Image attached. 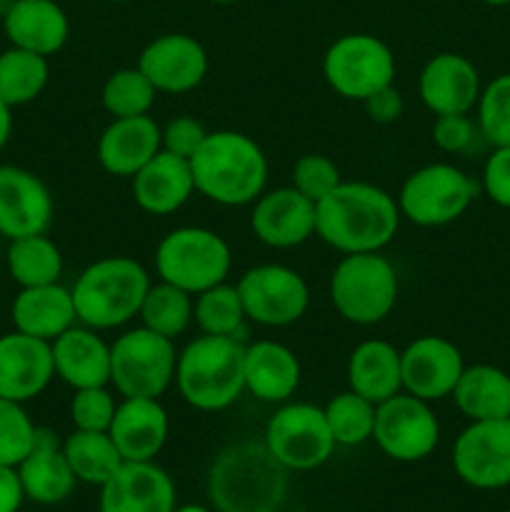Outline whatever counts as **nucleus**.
I'll use <instances>...</instances> for the list:
<instances>
[{
    "label": "nucleus",
    "mask_w": 510,
    "mask_h": 512,
    "mask_svg": "<svg viewBox=\"0 0 510 512\" xmlns=\"http://www.w3.org/2000/svg\"><path fill=\"white\" fill-rule=\"evenodd\" d=\"M265 445L288 470H315L335 450V438L325 420V410L310 403L283 405L265 428Z\"/></svg>",
    "instance_id": "9b49d317"
},
{
    "label": "nucleus",
    "mask_w": 510,
    "mask_h": 512,
    "mask_svg": "<svg viewBox=\"0 0 510 512\" xmlns=\"http://www.w3.org/2000/svg\"><path fill=\"white\" fill-rule=\"evenodd\" d=\"M250 225L268 248H295L315 235V203L290 185L263 193L253 205Z\"/></svg>",
    "instance_id": "aec40b11"
},
{
    "label": "nucleus",
    "mask_w": 510,
    "mask_h": 512,
    "mask_svg": "<svg viewBox=\"0 0 510 512\" xmlns=\"http://www.w3.org/2000/svg\"><path fill=\"white\" fill-rule=\"evenodd\" d=\"M300 385L298 355L275 340L245 348V390L263 403H285Z\"/></svg>",
    "instance_id": "c85d7f7f"
},
{
    "label": "nucleus",
    "mask_w": 510,
    "mask_h": 512,
    "mask_svg": "<svg viewBox=\"0 0 510 512\" xmlns=\"http://www.w3.org/2000/svg\"><path fill=\"white\" fill-rule=\"evenodd\" d=\"M110 3H123V0H110Z\"/></svg>",
    "instance_id": "864d4df0"
},
{
    "label": "nucleus",
    "mask_w": 510,
    "mask_h": 512,
    "mask_svg": "<svg viewBox=\"0 0 510 512\" xmlns=\"http://www.w3.org/2000/svg\"><path fill=\"white\" fill-rule=\"evenodd\" d=\"M330 300L340 318L355 325H375L398 303V275L380 253H350L330 275Z\"/></svg>",
    "instance_id": "423d86ee"
},
{
    "label": "nucleus",
    "mask_w": 510,
    "mask_h": 512,
    "mask_svg": "<svg viewBox=\"0 0 510 512\" xmlns=\"http://www.w3.org/2000/svg\"><path fill=\"white\" fill-rule=\"evenodd\" d=\"M150 278L143 265L125 255L95 260L70 288L80 325L93 330H113L130 323L140 313Z\"/></svg>",
    "instance_id": "39448f33"
},
{
    "label": "nucleus",
    "mask_w": 510,
    "mask_h": 512,
    "mask_svg": "<svg viewBox=\"0 0 510 512\" xmlns=\"http://www.w3.org/2000/svg\"><path fill=\"white\" fill-rule=\"evenodd\" d=\"M5 260H8L10 278L20 288L58 283L63 275V253L45 233L10 240Z\"/></svg>",
    "instance_id": "473e14b6"
},
{
    "label": "nucleus",
    "mask_w": 510,
    "mask_h": 512,
    "mask_svg": "<svg viewBox=\"0 0 510 512\" xmlns=\"http://www.w3.org/2000/svg\"><path fill=\"white\" fill-rule=\"evenodd\" d=\"M55 375L73 390L110 385V345L88 325L65 330L50 343Z\"/></svg>",
    "instance_id": "393cba45"
},
{
    "label": "nucleus",
    "mask_w": 510,
    "mask_h": 512,
    "mask_svg": "<svg viewBox=\"0 0 510 512\" xmlns=\"http://www.w3.org/2000/svg\"><path fill=\"white\" fill-rule=\"evenodd\" d=\"M175 485L163 468L123 463L100 488V512H173Z\"/></svg>",
    "instance_id": "412c9836"
},
{
    "label": "nucleus",
    "mask_w": 510,
    "mask_h": 512,
    "mask_svg": "<svg viewBox=\"0 0 510 512\" xmlns=\"http://www.w3.org/2000/svg\"><path fill=\"white\" fill-rule=\"evenodd\" d=\"M478 130L493 148L510 145V73L490 80L478 98Z\"/></svg>",
    "instance_id": "58836bf2"
},
{
    "label": "nucleus",
    "mask_w": 510,
    "mask_h": 512,
    "mask_svg": "<svg viewBox=\"0 0 510 512\" xmlns=\"http://www.w3.org/2000/svg\"><path fill=\"white\" fill-rule=\"evenodd\" d=\"M323 410L335 445H363L365 440L373 438L375 403H370L363 395L345 390L335 395Z\"/></svg>",
    "instance_id": "e433bc0d"
},
{
    "label": "nucleus",
    "mask_w": 510,
    "mask_h": 512,
    "mask_svg": "<svg viewBox=\"0 0 510 512\" xmlns=\"http://www.w3.org/2000/svg\"><path fill=\"white\" fill-rule=\"evenodd\" d=\"M38 425L25 413L23 403L0 398V465L18 468L35 443Z\"/></svg>",
    "instance_id": "ea45409f"
},
{
    "label": "nucleus",
    "mask_w": 510,
    "mask_h": 512,
    "mask_svg": "<svg viewBox=\"0 0 510 512\" xmlns=\"http://www.w3.org/2000/svg\"><path fill=\"white\" fill-rule=\"evenodd\" d=\"M10 315H13V325L18 333L33 335L45 343H53L58 335L78 323L73 293L60 283L20 288Z\"/></svg>",
    "instance_id": "cd10ccee"
},
{
    "label": "nucleus",
    "mask_w": 510,
    "mask_h": 512,
    "mask_svg": "<svg viewBox=\"0 0 510 512\" xmlns=\"http://www.w3.org/2000/svg\"><path fill=\"white\" fill-rule=\"evenodd\" d=\"M365 105V113L370 115V120H375V123H395V120L403 115V95H400V90L395 88V85H388V88L378 90V93H373L370 98L363 100Z\"/></svg>",
    "instance_id": "49530a36"
},
{
    "label": "nucleus",
    "mask_w": 510,
    "mask_h": 512,
    "mask_svg": "<svg viewBox=\"0 0 510 512\" xmlns=\"http://www.w3.org/2000/svg\"><path fill=\"white\" fill-rule=\"evenodd\" d=\"M63 453L75 478L98 488H103L115 470L125 463L113 438L103 430H75L63 440Z\"/></svg>",
    "instance_id": "2f4dec72"
},
{
    "label": "nucleus",
    "mask_w": 510,
    "mask_h": 512,
    "mask_svg": "<svg viewBox=\"0 0 510 512\" xmlns=\"http://www.w3.org/2000/svg\"><path fill=\"white\" fill-rule=\"evenodd\" d=\"M350 390L370 403L380 405L383 400L403 393V375H400V350L385 340H365L350 353L348 360Z\"/></svg>",
    "instance_id": "c756f323"
},
{
    "label": "nucleus",
    "mask_w": 510,
    "mask_h": 512,
    "mask_svg": "<svg viewBox=\"0 0 510 512\" xmlns=\"http://www.w3.org/2000/svg\"><path fill=\"white\" fill-rule=\"evenodd\" d=\"M175 385L203 413L230 408L245 390V345L230 335H200L178 353Z\"/></svg>",
    "instance_id": "20e7f679"
},
{
    "label": "nucleus",
    "mask_w": 510,
    "mask_h": 512,
    "mask_svg": "<svg viewBox=\"0 0 510 512\" xmlns=\"http://www.w3.org/2000/svg\"><path fill=\"white\" fill-rule=\"evenodd\" d=\"M193 320L205 335L240 333L245 323V308L235 285L220 283L198 293L193 303Z\"/></svg>",
    "instance_id": "c9c22d12"
},
{
    "label": "nucleus",
    "mask_w": 510,
    "mask_h": 512,
    "mask_svg": "<svg viewBox=\"0 0 510 512\" xmlns=\"http://www.w3.org/2000/svg\"><path fill=\"white\" fill-rule=\"evenodd\" d=\"M478 135V125L468 115H438L433 123V143L443 153H468Z\"/></svg>",
    "instance_id": "37998d69"
},
{
    "label": "nucleus",
    "mask_w": 510,
    "mask_h": 512,
    "mask_svg": "<svg viewBox=\"0 0 510 512\" xmlns=\"http://www.w3.org/2000/svg\"><path fill=\"white\" fill-rule=\"evenodd\" d=\"M285 495L288 468L265 443L228 445L208 470V500L218 512H278Z\"/></svg>",
    "instance_id": "f03ea898"
},
{
    "label": "nucleus",
    "mask_w": 510,
    "mask_h": 512,
    "mask_svg": "<svg viewBox=\"0 0 510 512\" xmlns=\"http://www.w3.org/2000/svg\"><path fill=\"white\" fill-rule=\"evenodd\" d=\"M398 200L373 183H340L315 203V235L340 253H380L400 228Z\"/></svg>",
    "instance_id": "f257e3e1"
},
{
    "label": "nucleus",
    "mask_w": 510,
    "mask_h": 512,
    "mask_svg": "<svg viewBox=\"0 0 510 512\" xmlns=\"http://www.w3.org/2000/svg\"><path fill=\"white\" fill-rule=\"evenodd\" d=\"M395 55L370 33H350L335 40L323 58V75L330 88L348 100L370 98L395 80Z\"/></svg>",
    "instance_id": "9d476101"
},
{
    "label": "nucleus",
    "mask_w": 510,
    "mask_h": 512,
    "mask_svg": "<svg viewBox=\"0 0 510 512\" xmlns=\"http://www.w3.org/2000/svg\"><path fill=\"white\" fill-rule=\"evenodd\" d=\"M195 193L190 160L160 150L133 175V198L150 215H170L183 208Z\"/></svg>",
    "instance_id": "bb28decb"
},
{
    "label": "nucleus",
    "mask_w": 510,
    "mask_h": 512,
    "mask_svg": "<svg viewBox=\"0 0 510 512\" xmlns=\"http://www.w3.org/2000/svg\"><path fill=\"white\" fill-rule=\"evenodd\" d=\"M453 468L470 488L500 490L510 485V418L470 420L455 438Z\"/></svg>",
    "instance_id": "4468645a"
},
{
    "label": "nucleus",
    "mask_w": 510,
    "mask_h": 512,
    "mask_svg": "<svg viewBox=\"0 0 510 512\" xmlns=\"http://www.w3.org/2000/svg\"><path fill=\"white\" fill-rule=\"evenodd\" d=\"M480 90L478 68L465 55L438 53L420 70V100L435 115H468Z\"/></svg>",
    "instance_id": "6ab92c4d"
},
{
    "label": "nucleus",
    "mask_w": 510,
    "mask_h": 512,
    "mask_svg": "<svg viewBox=\"0 0 510 512\" xmlns=\"http://www.w3.org/2000/svg\"><path fill=\"white\" fill-rule=\"evenodd\" d=\"M25 493L20 485L18 470L0 465V512H18L23 505Z\"/></svg>",
    "instance_id": "de8ad7c7"
},
{
    "label": "nucleus",
    "mask_w": 510,
    "mask_h": 512,
    "mask_svg": "<svg viewBox=\"0 0 510 512\" xmlns=\"http://www.w3.org/2000/svg\"><path fill=\"white\" fill-rule=\"evenodd\" d=\"M10 133H13V108L0 100V150L8 145Z\"/></svg>",
    "instance_id": "09e8293b"
},
{
    "label": "nucleus",
    "mask_w": 510,
    "mask_h": 512,
    "mask_svg": "<svg viewBox=\"0 0 510 512\" xmlns=\"http://www.w3.org/2000/svg\"><path fill=\"white\" fill-rule=\"evenodd\" d=\"M373 438L388 458L415 463L428 458L440 440V423L425 400L398 393L375 405Z\"/></svg>",
    "instance_id": "ddd939ff"
},
{
    "label": "nucleus",
    "mask_w": 510,
    "mask_h": 512,
    "mask_svg": "<svg viewBox=\"0 0 510 512\" xmlns=\"http://www.w3.org/2000/svg\"><path fill=\"white\" fill-rule=\"evenodd\" d=\"M450 398L468 420L510 418V375L495 365H465Z\"/></svg>",
    "instance_id": "7c9ffc66"
},
{
    "label": "nucleus",
    "mask_w": 510,
    "mask_h": 512,
    "mask_svg": "<svg viewBox=\"0 0 510 512\" xmlns=\"http://www.w3.org/2000/svg\"><path fill=\"white\" fill-rule=\"evenodd\" d=\"M195 193L225 208L255 203L268 183V158L263 148L238 130L208 133L190 158Z\"/></svg>",
    "instance_id": "7ed1b4c3"
},
{
    "label": "nucleus",
    "mask_w": 510,
    "mask_h": 512,
    "mask_svg": "<svg viewBox=\"0 0 510 512\" xmlns=\"http://www.w3.org/2000/svg\"><path fill=\"white\" fill-rule=\"evenodd\" d=\"M173 512H210V510L200 508V505H185V508H175Z\"/></svg>",
    "instance_id": "8fccbe9b"
},
{
    "label": "nucleus",
    "mask_w": 510,
    "mask_h": 512,
    "mask_svg": "<svg viewBox=\"0 0 510 512\" xmlns=\"http://www.w3.org/2000/svg\"><path fill=\"white\" fill-rule=\"evenodd\" d=\"M210 3H218V5H228V3H235V0H210Z\"/></svg>",
    "instance_id": "603ef678"
},
{
    "label": "nucleus",
    "mask_w": 510,
    "mask_h": 512,
    "mask_svg": "<svg viewBox=\"0 0 510 512\" xmlns=\"http://www.w3.org/2000/svg\"><path fill=\"white\" fill-rule=\"evenodd\" d=\"M473 180L450 163H433L418 168L405 178L398 193L403 218L420 228H440L455 223L475 200Z\"/></svg>",
    "instance_id": "1a4fd4ad"
},
{
    "label": "nucleus",
    "mask_w": 510,
    "mask_h": 512,
    "mask_svg": "<svg viewBox=\"0 0 510 512\" xmlns=\"http://www.w3.org/2000/svg\"><path fill=\"white\" fill-rule=\"evenodd\" d=\"M163 150V130L150 115L113 118L98 140V160L105 173L133 178Z\"/></svg>",
    "instance_id": "5701e85b"
},
{
    "label": "nucleus",
    "mask_w": 510,
    "mask_h": 512,
    "mask_svg": "<svg viewBox=\"0 0 510 512\" xmlns=\"http://www.w3.org/2000/svg\"><path fill=\"white\" fill-rule=\"evenodd\" d=\"M55 378L53 348L25 333L0 335V398L28 403Z\"/></svg>",
    "instance_id": "a211bd4d"
},
{
    "label": "nucleus",
    "mask_w": 510,
    "mask_h": 512,
    "mask_svg": "<svg viewBox=\"0 0 510 512\" xmlns=\"http://www.w3.org/2000/svg\"><path fill=\"white\" fill-rule=\"evenodd\" d=\"M50 78V65L45 55L10 45L0 53V100L10 108L28 105L45 90Z\"/></svg>",
    "instance_id": "72a5a7b5"
},
{
    "label": "nucleus",
    "mask_w": 510,
    "mask_h": 512,
    "mask_svg": "<svg viewBox=\"0 0 510 512\" xmlns=\"http://www.w3.org/2000/svg\"><path fill=\"white\" fill-rule=\"evenodd\" d=\"M483 3L495 5V8H500V5H510V0H483Z\"/></svg>",
    "instance_id": "3c124183"
},
{
    "label": "nucleus",
    "mask_w": 510,
    "mask_h": 512,
    "mask_svg": "<svg viewBox=\"0 0 510 512\" xmlns=\"http://www.w3.org/2000/svg\"><path fill=\"white\" fill-rule=\"evenodd\" d=\"M465 363L458 345L440 335L415 338L405 350H400V375L403 393L433 403L453 395Z\"/></svg>",
    "instance_id": "2eb2a0df"
},
{
    "label": "nucleus",
    "mask_w": 510,
    "mask_h": 512,
    "mask_svg": "<svg viewBox=\"0 0 510 512\" xmlns=\"http://www.w3.org/2000/svg\"><path fill=\"white\" fill-rule=\"evenodd\" d=\"M230 263V245L208 228L170 230L155 250V270L160 280L190 295L225 283Z\"/></svg>",
    "instance_id": "0eeeda50"
},
{
    "label": "nucleus",
    "mask_w": 510,
    "mask_h": 512,
    "mask_svg": "<svg viewBox=\"0 0 510 512\" xmlns=\"http://www.w3.org/2000/svg\"><path fill=\"white\" fill-rule=\"evenodd\" d=\"M178 353L170 338L135 328L110 345V385L123 398H158L175 380Z\"/></svg>",
    "instance_id": "6e6552de"
},
{
    "label": "nucleus",
    "mask_w": 510,
    "mask_h": 512,
    "mask_svg": "<svg viewBox=\"0 0 510 512\" xmlns=\"http://www.w3.org/2000/svg\"><path fill=\"white\" fill-rule=\"evenodd\" d=\"M10 45L38 55H55L65 45L70 23L55 0H13L3 13Z\"/></svg>",
    "instance_id": "a878e982"
},
{
    "label": "nucleus",
    "mask_w": 510,
    "mask_h": 512,
    "mask_svg": "<svg viewBox=\"0 0 510 512\" xmlns=\"http://www.w3.org/2000/svg\"><path fill=\"white\" fill-rule=\"evenodd\" d=\"M15 470L25 498L40 505L63 503L78 483L63 453V443L50 428L35 430L33 448Z\"/></svg>",
    "instance_id": "b1692460"
},
{
    "label": "nucleus",
    "mask_w": 510,
    "mask_h": 512,
    "mask_svg": "<svg viewBox=\"0 0 510 512\" xmlns=\"http://www.w3.org/2000/svg\"><path fill=\"white\" fill-rule=\"evenodd\" d=\"M168 413L158 398H123L108 435L125 463H150L168 440Z\"/></svg>",
    "instance_id": "4be33fe9"
},
{
    "label": "nucleus",
    "mask_w": 510,
    "mask_h": 512,
    "mask_svg": "<svg viewBox=\"0 0 510 512\" xmlns=\"http://www.w3.org/2000/svg\"><path fill=\"white\" fill-rule=\"evenodd\" d=\"M138 68L158 93H188L203 83L208 73V53L185 33H168L145 45Z\"/></svg>",
    "instance_id": "f3484780"
},
{
    "label": "nucleus",
    "mask_w": 510,
    "mask_h": 512,
    "mask_svg": "<svg viewBox=\"0 0 510 512\" xmlns=\"http://www.w3.org/2000/svg\"><path fill=\"white\" fill-rule=\"evenodd\" d=\"M155 95L158 90L140 68L115 70L103 85V105L113 118L148 115L155 103Z\"/></svg>",
    "instance_id": "4c0bfd02"
},
{
    "label": "nucleus",
    "mask_w": 510,
    "mask_h": 512,
    "mask_svg": "<svg viewBox=\"0 0 510 512\" xmlns=\"http://www.w3.org/2000/svg\"><path fill=\"white\" fill-rule=\"evenodd\" d=\"M205 138H208V130L203 128L200 120L180 115V118H173L163 128V150L178 155V158L190 160L198 153Z\"/></svg>",
    "instance_id": "c03bdc74"
},
{
    "label": "nucleus",
    "mask_w": 510,
    "mask_h": 512,
    "mask_svg": "<svg viewBox=\"0 0 510 512\" xmlns=\"http://www.w3.org/2000/svg\"><path fill=\"white\" fill-rule=\"evenodd\" d=\"M245 318L265 328H285L298 323L310 305L308 283L288 265H258L238 280Z\"/></svg>",
    "instance_id": "f8f14e48"
},
{
    "label": "nucleus",
    "mask_w": 510,
    "mask_h": 512,
    "mask_svg": "<svg viewBox=\"0 0 510 512\" xmlns=\"http://www.w3.org/2000/svg\"><path fill=\"white\" fill-rule=\"evenodd\" d=\"M55 203L48 185L18 165H0V235L8 240L48 233Z\"/></svg>",
    "instance_id": "dca6fc26"
},
{
    "label": "nucleus",
    "mask_w": 510,
    "mask_h": 512,
    "mask_svg": "<svg viewBox=\"0 0 510 512\" xmlns=\"http://www.w3.org/2000/svg\"><path fill=\"white\" fill-rule=\"evenodd\" d=\"M115 408H118V403L110 395L108 385L105 388L75 390L73 400H70V420H73L75 430H103V433H108Z\"/></svg>",
    "instance_id": "79ce46f5"
},
{
    "label": "nucleus",
    "mask_w": 510,
    "mask_h": 512,
    "mask_svg": "<svg viewBox=\"0 0 510 512\" xmlns=\"http://www.w3.org/2000/svg\"><path fill=\"white\" fill-rule=\"evenodd\" d=\"M483 190L495 205L510 210V145L495 148L485 160Z\"/></svg>",
    "instance_id": "a18cd8bd"
},
{
    "label": "nucleus",
    "mask_w": 510,
    "mask_h": 512,
    "mask_svg": "<svg viewBox=\"0 0 510 512\" xmlns=\"http://www.w3.org/2000/svg\"><path fill=\"white\" fill-rule=\"evenodd\" d=\"M343 183L340 170L328 155L320 153H305L295 160L293 165V188L303 193L305 198L318 203L323 200L330 190H335Z\"/></svg>",
    "instance_id": "a19ab883"
},
{
    "label": "nucleus",
    "mask_w": 510,
    "mask_h": 512,
    "mask_svg": "<svg viewBox=\"0 0 510 512\" xmlns=\"http://www.w3.org/2000/svg\"><path fill=\"white\" fill-rule=\"evenodd\" d=\"M193 303V295L160 280L158 285L148 288L138 315L143 320V328L175 340L188 330L193 320Z\"/></svg>",
    "instance_id": "f704fd0d"
}]
</instances>
